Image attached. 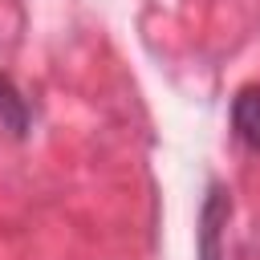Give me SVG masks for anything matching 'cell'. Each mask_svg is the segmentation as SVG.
Instances as JSON below:
<instances>
[{
  "instance_id": "cell-2",
  "label": "cell",
  "mask_w": 260,
  "mask_h": 260,
  "mask_svg": "<svg viewBox=\"0 0 260 260\" xmlns=\"http://www.w3.org/2000/svg\"><path fill=\"white\" fill-rule=\"evenodd\" d=\"M0 114L8 118V126H12L16 134L24 130V102H20V98L8 89V81H0Z\"/></svg>"
},
{
  "instance_id": "cell-1",
  "label": "cell",
  "mask_w": 260,
  "mask_h": 260,
  "mask_svg": "<svg viewBox=\"0 0 260 260\" xmlns=\"http://www.w3.org/2000/svg\"><path fill=\"white\" fill-rule=\"evenodd\" d=\"M232 122H236V134H240L252 150H260V89H244V93L236 98Z\"/></svg>"
}]
</instances>
